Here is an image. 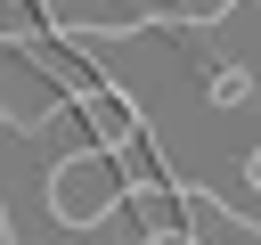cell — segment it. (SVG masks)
<instances>
[{"mask_svg": "<svg viewBox=\"0 0 261 245\" xmlns=\"http://www.w3.org/2000/svg\"><path fill=\"white\" fill-rule=\"evenodd\" d=\"M73 114H82V131H90V147H98V155H122V147L147 131V114H139L122 90H106V82H98V90H82V98H73Z\"/></svg>", "mask_w": 261, "mask_h": 245, "instance_id": "cell-3", "label": "cell"}, {"mask_svg": "<svg viewBox=\"0 0 261 245\" xmlns=\"http://www.w3.org/2000/svg\"><path fill=\"white\" fill-rule=\"evenodd\" d=\"M82 90H98L82 49H57V33H0V131H41Z\"/></svg>", "mask_w": 261, "mask_h": 245, "instance_id": "cell-1", "label": "cell"}, {"mask_svg": "<svg viewBox=\"0 0 261 245\" xmlns=\"http://www.w3.org/2000/svg\"><path fill=\"white\" fill-rule=\"evenodd\" d=\"M122 163L114 155H98V147H73L65 163H49V180H41V204H49V220L65 229V237H90V229H106L114 212H122Z\"/></svg>", "mask_w": 261, "mask_h": 245, "instance_id": "cell-2", "label": "cell"}]
</instances>
